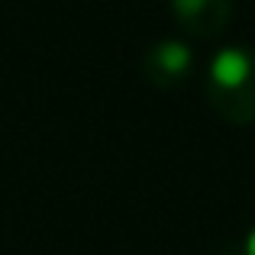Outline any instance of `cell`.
<instances>
[{"mask_svg": "<svg viewBox=\"0 0 255 255\" xmlns=\"http://www.w3.org/2000/svg\"><path fill=\"white\" fill-rule=\"evenodd\" d=\"M243 255H255V226L249 230V236H246V249H243Z\"/></svg>", "mask_w": 255, "mask_h": 255, "instance_id": "obj_4", "label": "cell"}, {"mask_svg": "<svg viewBox=\"0 0 255 255\" xmlns=\"http://www.w3.org/2000/svg\"><path fill=\"white\" fill-rule=\"evenodd\" d=\"M204 97L210 110L230 126L255 123V49H220L207 65Z\"/></svg>", "mask_w": 255, "mask_h": 255, "instance_id": "obj_1", "label": "cell"}, {"mask_svg": "<svg viewBox=\"0 0 255 255\" xmlns=\"http://www.w3.org/2000/svg\"><path fill=\"white\" fill-rule=\"evenodd\" d=\"M194 52L184 39H162L142 55V75L158 91H178L194 75Z\"/></svg>", "mask_w": 255, "mask_h": 255, "instance_id": "obj_2", "label": "cell"}, {"mask_svg": "<svg viewBox=\"0 0 255 255\" xmlns=\"http://www.w3.org/2000/svg\"><path fill=\"white\" fill-rule=\"evenodd\" d=\"M171 16L191 39H217L233 19V0H168Z\"/></svg>", "mask_w": 255, "mask_h": 255, "instance_id": "obj_3", "label": "cell"}]
</instances>
